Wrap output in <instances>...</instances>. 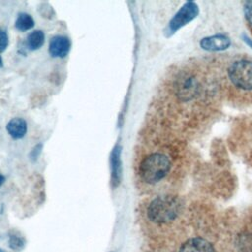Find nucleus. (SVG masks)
<instances>
[{
    "mask_svg": "<svg viewBox=\"0 0 252 252\" xmlns=\"http://www.w3.org/2000/svg\"><path fill=\"white\" fill-rule=\"evenodd\" d=\"M183 209L182 202L173 195H161L153 199L146 208L147 220L156 225H164L175 220Z\"/></svg>",
    "mask_w": 252,
    "mask_h": 252,
    "instance_id": "f257e3e1",
    "label": "nucleus"
},
{
    "mask_svg": "<svg viewBox=\"0 0 252 252\" xmlns=\"http://www.w3.org/2000/svg\"><path fill=\"white\" fill-rule=\"evenodd\" d=\"M6 128L9 135L15 140L22 139L27 133V123L21 117L12 118L8 122Z\"/></svg>",
    "mask_w": 252,
    "mask_h": 252,
    "instance_id": "9d476101",
    "label": "nucleus"
},
{
    "mask_svg": "<svg viewBox=\"0 0 252 252\" xmlns=\"http://www.w3.org/2000/svg\"><path fill=\"white\" fill-rule=\"evenodd\" d=\"M8 43H9V40H8V35L6 32L0 29V52H3L4 50H6Z\"/></svg>",
    "mask_w": 252,
    "mask_h": 252,
    "instance_id": "dca6fc26",
    "label": "nucleus"
},
{
    "mask_svg": "<svg viewBox=\"0 0 252 252\" xmlns=\"http://www.w3.org/2000/svg\"><path fill=\"white\" fill-rule=\"evenodd\" d=\"M16 29L21 32H26L31 30L34 26V21L32 18L31 15L27 13H21L19 14L16 23H15Z\"/></svg>",
    "mask_w": 252,
    "mask_h": 252,
    "instance_id": "f8f14e48",
    "label": "nucleus"
},
{
    "mask_svg": "<svg viewBox=\"0 0 252 252\" xmlns=\"http://www.w3.org/2000/svg\"><path fill=\"white\" fill-rule=\"evenodd\" d=\"M41 148H42V145H41V144H38V145H36V146L32 149V151L31 152V158H32V160H35V159L37 158V157L39 156V154H40V152H41Z\"/></svg>",
    "mask_w": 252,
    "mask_h": 252,
    "instance_id": "f3484780",
    "label": "nucleus"
},
{
    "mask_svg": "<svg viewBox=\"0 0 252 252\" xmlns=\"http://www.w3.org/2000/svg\"><path fill=\"white\" fill-rule=\"evenodd\" d=\"M178 252H216L213 244L202 238L194 237L185 241L179 248Z\"/></svg>",
    "mask_w": 252,
    "mask_h": 252,
    "instance_id": "6e6552de",
    "label": "nucleus"
},
{
    "mask_svg": "<svg viewBox=\"0 0 252 252\" xmlns=\"http://www.w3.org/2000/svg\"><path fill=\"white\" fill-rule=\"evenodd\" d=\"M4 181H5V177H4V175H2V174L0 173V187L2 186V184L4 183Z\"/></svg>",
    "mask_w": 252,
    "mask_h": 252,
    "instance_id": "6ab92c4d",
    "label": "nucleus"
},
{
    "mask_svg": "<svg viewBox=\"0 0 252 252\" xmlns=\"http://www.w3.org/2000/svg\"><path fill=\"white\" fill-rule=\"evenodd\" d=\"M171 166V159L166 154L151 153L144 157L139 163V179L147 185H156L168 175Z\"/></svg>",
    "mask_w": 252,
    "mask_h": 252,
    "instance_id": "f03ea898",
    "label": "nucleus"
},
{
    "mask_svg": "<svg viewBox=\"0 0 252 252\" xmlns=\"http://www.w3.org/2000/svg\"><path fill=\"white\" fill-rule=\"evenodd\" d=\"M236 245L239 252H252V233L243 232L239 234Z\"/></svg>",
    "mask_w": 252,
    "mask_h": 252,
    "instance_id": "ddd939ff",
    "label": "nucleus"
},
{
    "mask_svg": "<svg viewBox=\"0 0 252 252\" xmlns=\"http://www.w3.org/2000/svg\"><path fill=\"white\" fill-rule=\"evenodd\" d=\"M121 146L116 145L110 155V170H111V185L116 188L121 183L122 178V162H121Z\"/></svg>",
    "mask_w": 252,
    "mask_h": 252,
    "instance_id": "0eeeda50",
    "label": "nucleus"
},
{
    "mask_svg": "<svg viewBox=\"0 0 252 252\" xmlns=\"http://www.w3.org/2000/svg\"><path fill=\"white\" fill-rule=\"evenodd\" d=\"M241 38H242V40H243L250 48H252V39H251L247 34L242 33V34H241Z\"/></svg>",
    "mask_w": 252,
    "mask_h": 252,
    "instance_id": "a211bd4d",
    "label": "nucleus"
},
{
    "mask_svg": "<svg viewBox=\"0 0 252 252\" xmlns=\"http://www.w3.org/2000/svg\"><path fill=\"white\" fill-rule=\"evenodd\" d=\"M173 90L175 95L181 101H189L200 94L201 84L196 75L184 72L176 78Z\"/></svg>",
    "mask_w": 252,
    "mask_h": 252,
    "instance_id": "20e7f679",
    "label": "nucleus"
},
{
    "mask_svg": "<svg viewBox=\"0 0 252 252\" xmlns=\"http://www.w3.org/2000/svg\"><path fill=\"white\" fill-rule=\"evenodd\" d=\"M9 246L10 248L14 249V250H19L22 249L25 245V239L22 236L16 235V234H11L9 236V240H8Z\"/></svg>",
    "mask_w": 252,
    "mask_h": 252,
    "instance_id": "4468645a",
    "label": "nucleus"
},
{
    "mask_svg": "<svg viewBox=\"0 0 252 252\" xmlns=\"http://www.w3.org/2000/svg\"><path fill=\"white\" fill-rule=\"evenodd\" d=\"M198 14L199 7L195 2L189 1L184 3L175 13V15L171 18L170 22L168 23L166 32L168 33V35L173 34L179 29L192 22L198 16Z\"/></svg>",
    "mask_w": 252,
    "mask_h": 252,
    "instance_id": "39448f33",
    "label": "nucleus"
},
{
    "mask_svg": "<svg viewBox=\"0 0 252 252\" xmlns=\"http://www.w3.org/2000/svg\"><path fill=\"white\" fill-rule=\"evenodd\" d=\"M200 46L207 51H222L230 46V39L224 34L209 35L201 39Z\"/></svg>",
    "mask_w": 252,
    "mask_h": 252,
    "instance_id": "423d86ee",
    "label": "nucleus"
},
{
    "mask_svg": "<svg viewBox=\"0 0 252 252\" xmlns=\"http://www.w3.org/2000/svg\"><path fill=\"white\" fill-rule=\"evenodd\" d=\"M71 47V43L68 37L64 35L53 36L49 42V54L52 57H65Z\"/></svg>",
    "mask_w": 252,
    "mask_h": 252,
    "instance_id": "1a4fd4ad",
    "label": "nucleus"
},
{
    "mask_svg": "<svg viewBox=\"0 0 252 252\" xmlns=\"http://www.w3.org/2000/svg\"><path fill=\"white\" fill-rule=\"evenodd\" d=\"M243 11H244V16L246 21L252 27V0L244 2Z\"/></svg>",
    "mask_w": 252,
    "mask_h": 252,
    "instance_id": "2eb2a0df",
    "label": "nucleus"
},
{
    "mask_svg": "<svg viewBox=\"0 0 252 252\" xmlns=\"http://www.w3.org/2000/svg\"><path fill=\"white\" fill-rule=\"evenodd\" d=\"M44 43V33L40 30H36L32 32L27 38V46L31 50L39 49Z\"/></svg>",
    "mask_w": 252,
    "mask_h": 252,
    "instance_id": "9b49d317",
    "label": "nucleus"
},
{
    "mask_svg": "<svg viewBox=\"0 0 252 252\" xmlns=\"http://www.w3.org/2000/svg\"><path fill=\"white\" fill-rule=\"evenodd\" d=\"M230 82L238 89L252 91V61L239 59L234 61L227 71Z\"/></svg>",
    "mask_w": 252,
    "mask_h": 252,
    "instance_id": "7ed1b4c3",
    "label": "nucleus"
},
{
    "mask_svg": "<svg viewBox=\"0 0 252 252\" xmlns=\"http://www.w3.org/2000/svg\"><path fill=\"white\" fill-rule=\"evenodd\" d=\"M0 252H6L4 249H2V248H0Z\"/></svg>",
    "mask_w": 252,
    "mask_h": 252,
    "instance_id": "412c9836",
    "label": "nucleus"
},
{
    "mask_svg": "<svg viewBox=\"0 0 252 252\" xmlns=\"http://www.w3.org/2000/svg\"><path fill=\"white\" fill-rule=\"evenodd\" d=\"M3 66V60H2V57H1V55H0V68Z\"/></svg>",
    "mask_w": 252,
    "mask_h": 252,
    "instance_id": "aec40b11",
    "label": "nucleus"
}]
</instances>
